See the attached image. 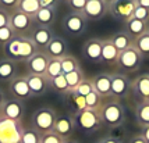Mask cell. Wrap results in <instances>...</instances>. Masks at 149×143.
<instances>
[{
  "label": "cell",
  "instance_id": "18",
  "mask_svg": "<svg viewBox=\"0 0 149 143\" xmlns=\"http://www.w3.org/2000/svg\"><path fill=\"white\" fill-rule=\"evenodd\" d=\"M43 52L50 57V59H61L65 54H68V43L63 36L54 35L53 39L49 42Z\"/></svg>",
  "mask_w": 149,
  "mask_h": 143
},
{
  "label": "cell",
  "instance_id": "7",
  "mask_svg": "<svg viewBox=\"0 0 149 143\" xmlns=\"http://www.w3.org/2000/svg\"><path fill=\"white\" fill-rule=\"evenodd\" d=\"M135 7L136 0H113L109 4V14L114 20L125 22L132 17Z\"/></svg>",
  "mask_w": 149,
  "mask_h": 143
},
{
  "label": "cell",
  "instance_id": "2",
  "mask_svg": "<svg viewBox=\"0 0 149 143\" xmlns=\"http://www.w3.org/2000/svg\"><path fill=\"white\" fill-rule=\"evenodd\" d=\"M72 121L75 128L79 131H82L85 133H93L102 128V118L99 111L95 110H82L78 113H72Z\"/></svg>",
  "mask_w": 149,
  "mask_h": 143
},
{
  "label": "cell",
  "instance_id": "13",
  "mask_svg": "<svg viewBox=\"0 0 149 143\" xmlns=\"http://www.w3.org/2000/svg\"><path fill=\"white\" fill-rule=\"evenodd\" d=\"M49 60H50V57L45 52L38 50L31 59L25 61V68H26V71H28V74H32V75H45Z\"/></svg>",
  "mask_w": 149,
  "mask_h": 143
},
{
  "label": "cell",
  "instance_id": "44",
  "mask_svg": "<svg viewBox=\"0 0 149 143\" xmlns=\"http://www.w3.org/2000/svg\"><path fill=\"white\" fill-rule=\"evenodd\" d=\"M17 4H18V0H0V8H4L7 11L15 10Z\"/></svg>",
  "mask_w": 149,
  "mask_h": 143
},
{
  "label": "cell",
  "instance_id": "25",
  "mask_svg": "<svg viewBox=\"0 0 149 143\" xmlns=\"http://www.w3.org/2000/svg\"><path fill=\"white\" fill-rule=\"evenodd\" d=\"M109 39H110V42L116 46L120 52L127 50V49L132 47V45H134V39H132V38H131L125 31H118V32H114L113 35H110V38H109Z\"/></svg>",
  "mask_w": 149,
  "mask_h": 143
},
{
  "label": "cell",
  "instance_id": "12",
  "mask_svg": "<svg viewBox=\"0 0 149 143\" xmlns=\"http://www.w3.org/2000/svg\"><path fill=\"white\" fill-rule=\"evenodd\" d=\"M53 36H54V32L52 31V28L42 25H35L32 28V31L28 33V38L35 43L38 50H45L46 46L49 45V42L53 39Z\"/></svg>",
  "mask_w": 149,
  "mask_h": 143
},
{
  "label": "cell",
  "instance_id": "54",
  "mask_svg": "<svg viewBox=\"0 0 149 143\" xmlns=\"http://www.w3.org/2000/svg\"><path fill=\"white\" fill-rule=\"evenodd\" d=\"M111 1H113V0H106V3H107V4H110Z\"/></svg>",
  "mask_w": 149,
  "mask_h": 143
},
{
  "label": "cell",
  "instance_id": "24",
  "mask_svg": "<svg viewBox=\"0 0 149 143\" xmlns=\"http://www.w3.org/2000/svg\"><path fill=\"white\" fill-rule=\"evenodd\" d=\"M17 77V63L10 59H0V81L10 82Z\"/></svg>",
  "mask_w": 149,
  "mask_h": 143
},
{
  "label": "cell",
  "instance_id": "51",
  "mask_svg": "<svg viewBox=\"0 0 149 143\" xmlns=\"http://www.w3.org/2000/svg\"><path fill=\"white\" fill-rule=\"evenodd\" d=\"M4 100H6V96H4V92L0 89V108H1V106L4 103Z\"/></svg>",
  "mask_w": 149,
  "mask_h": 143
},
{
  "label": "cell",
  "instance_id": "56",
  "mask_svg": "<svg viewBox=\"0 0 149 143\" xmlns=\"http://www.w3.org/2000/svg\"><path fill=\"white\" fill-rule=\"evenodd\" d=\"M148 31H149V29H148Z\"/></svg>",
  "mask_w": 149,
  "mask_h": 143
},
{
  "label": "cell",
  "instance_id": "15",
  "mask_svg": "<svg viewBox=\"0 0 149 143\" xmlns=\"http://www.w3.org/2000/svg\"><path fill=\"white\" fill-rule=\"evenodd\" d=\"M74 131H75V125H74L71 115L57 114L56 121H54V126H53V132L57 133L58 136H61L63 139H68Z\"/></svg>",
  "mask_w": 149,
  "mask_h": 143
},
{
  "label": "cell",
  "instance_id": "34",
  "mask_svg": "<svg viewBox=\"0 0 149 143\" xmlns=\"http://www.w3.org/2000/svg\"><path fill=\"white\" fill-rule=\"evenodd\" d=\"M42 135L32 126H22L21 132V143H40Z\"/></svg>",
  "mask_w": 149,
  "mask_h": 143
},
{
  "label": "cell",
  "instance_id": "23",
  "mask_svg": "<svg viewBox=\"0 0 149 143\" xmlns=\"http://www.w3.org/2000/svg\"><path fill=\"white\" fill-rule=\"evenodd\" d=\"M124 31L130 35L132 39H136L138 36H141L143 33L146 32L149 29V25L148 22H143V21H139L134 18V17H131L128 21H125L124 22Z\"/></svg>",
  "mask_w": 149,
  "mask_h": 143
},
{
  "label": "cell",
  "instance_id": "1",
  "mask_svg": "<svg viewBox=\"0 0 149 143\" xmlns=\"http://www.w3.org/2000/svg\"><path fill=\"white\" fill-rule=\"evenodd\" d=\"M100 118L103 125H107L109 128H114V126H121L125 122V108H124L121 100L109 97L106 103L102 104L100 110H99Z\"/></svg>",
  "mask_w": 149,
  "mask_h": 143
},
{
  "label": "cell",
  "instance_id": "35",
  "mask_svg": "<svg viewBox=\"0 0 149 143\" xmlns=\"http://www.w3.org/2000/svg\"><path fill=\"white\" fill-rule=\"evenodd\" d=\"M49 88H52L54 92L61 93V95H67V93L70 92L64 74H61V75H58V77H56V78L50 79V81H49Z\"/></svg>",
  "mask_w": 149,
  "mask_h": 143
},
{
  "label": "cell",
  "instance_id": "30",
  "mask_svg": "<svg viewBox=\"0 0 149 143\" xmlns=\"http://www.w3.org/2000/svg\"><path fill=\"white\" fill-rule=\"evenodd\" d=\"M65 99L70 104V107L72 108V113H78V111L86 110V104H85V97L79 96L75 92H68L65 95Z\"/></svg>",
  "mask_w": 149,
  "mask_h": 143
},
{
  "label": "cell",
  "instance_id": "21",
  "mask_svg": "<svg viewBox=\"0 0 149 143\" xmlns=\"http://www.w3.org/2000/svg\"><path fill=\"white\" fill-rule=\"evenodd\" d=\"M118 56H120V50L111 43L109 38L102 40V56H100V63L109 65V67L117 65Z\"/></svg>",
  "mask_w": 149,
  "mask_h": 143
},
{
  "label": "cell",
  "instance_id": "43",
  "mask_svg": "<svg viewBox=\"0 0 149 143\" xmlns=\"http://www.w3.org/2000/svg\"><path fill=\"white\" fill-rule=\"evenodd\" d=\"M109 135H110L111 137H114V139L123 140L124 136H125V128H124V125H121V126H114V128H110Z\"/></svg>",
  "mask_w": 149,
  "mask_h": 143
},
{
  "label": "cell",
  "instance_id": "49",
  "mask_svg": "<svg viewBox=\"0 0 149 143\" xmlns=\"http://www.w3.org/2000/svg\"><path fill=\"white\" fill-rule=\"evenodd\" d=\"M141 135H142L143 139L146 140V143H149V125H148V126H143V128H141Z\"/></svg>",
  "mask_w": 149,
  "mask_h": 143
},
{
  "label": "cell",
  "instance_id": "47",
  "mask_svg": "<svg viewBox=\"0 0 149 143\" xmlns=\"http://www.w3.org/2000/svg\"><path fill=\"white\" fill-rule=\"evenodd\" d=\"M127 143H146V140L143 139V136L141 133H136V135H132Z\"/></svg>",
  "mask_w": 149,
  "mask_h": 143
},
{
  "label": "cell",
  "instance_id": "11",
  "mask_svg": "<svg viewBox=\"0 0 149 143\" xmlns=\"http://www.w3.org/2000/svg\"><path fill=\"white\" fill-rule=\"evenodd\" d=\"M24 113H25V106L22 100L18 99H6L4 103L0 108V117L8 118L11 121H18L21 122V120L24 117Z\"/></svg>",
  "mask_w": 149,
  "mask_h": 143
},
{
  "label": "cell",
  "instance_id": "48",
  "mask_svg": "<svg viewBox=\"0 0 149 143\" xmlns=\"http://www.w3.org/2000/svg\"><path fill=\"white\" fill-rule=\"evenodd\" d=\"M102 140H103V143H124L123 140L114 139V137H111L110 135H106L104 137H102Z\"/></svg>",
  "mask_w": 149,
  "mask_h": 143
},
{
  "label": "cell",
  "instance_id": "36",
  "mask_svg": "<svg viewBox=\"0 0 149 143\" xmlns=\"http://www.w3.org/2000/svg\"><path fill=\"white\" fill-rule=\"evenodd\" d=\"M63 71H61V63H60V59H50L49 63H47V68H46L45 77L47 81L56 78L58 75H61Z\"/></svg>",
  "mask_w": 149,
  "mask_h": 143
},
{
  "label": "cell",
  "instance_id": "4",
  "mask_svg": "<svg viewBox=\"0 0 149 143\" xmlns=\"http://www.w3.org/2000/svg\"><path fill=\"white\" fill-rule=\"evenodd\" d=\"M86 25L88 21L85 20V17L82 13H74L70 11L68 14H65L61 20V28L68 36L72 38H78L86 31Z\"/></svg>",
  "mask_w": 149,
  "mask_h": 143
},
{
  "label": "cell",
  "instance_id": "33",
  "mask_svg": "<svg viewBox=\"0 0 149 143\" xmlns=\"http://www.w3.org/2000/svg\"><path fill=\"white\" fill-rule=\"evenodd\" d=\"M60 63H61V71L63 74H68V72H72L81 68L79 67V61L77 60V57H74L72 54H65L64 57L60 59Z\"/></svg>",
  "mask_w": 149,
  "mask_h": 143
},
{
  "label": "cell",
  "instance_id": "46",
  "mask_svg": "<svg viewBox=\"0 0 149 143\" xmlns=\"http://www.w3.org/2000/svg\"><path fill=\"white\" fill-rule=\"evenodd\" d=\"M40 1V6L42 7H52V8H56L60 0H39Z\"/></svg>",
  "mask_w": 149,
  "mask_h": 143
},
{
  "label": "cell",
  "instance_id": "52",
  "mask_svg": "<svg viewBox=\"0 0 149 143\" xmlns=\"http://www.w3.org/2000/svg\"><path fill=\"white\" fill-rule=\"evenodd\" d=\"M63 143H79L78 140H75V139H71V137H68V139H64V142Z\"/></svg>",
  "mask_w": 149,
  "mask_h": 143
},
{
  "label": "cell",
  "instance_id": "37",
  "mask_svg": "<svg viewBox=\"0 0 149 143\" xmlns=\"http://www.w3.org/2000/svg\"><path fill=\"white\" fill-rule=\"evenodd\" d=\"M85 104H86V108L88 110L99 111L100 107H102V104H103V97L99 96L96 92L93 90L88 96H85Z\"/></svg>",
  "mask_w": 149,
  "mask_h": 143
},
{
  "label": "cell",
  "instance_id": "27",
  "mask_svg": "<svg viewBox=\"0 0 149 143\" xmlns=\"http://www.w3.org/2000/svg\"><path fill=\"white\" fill-rule=\"evenodd\" d=\"M19 42H21V36H19V35H15L8 43H6V45L3 46V53H4V57H6V59L13 60L15 63L18 61Z\"/></svg>",
  "mask_w": 149,
  "mask_h": 143
},
{
  "label": "cell",
  "instance_id": "5",
  "mask_svg": "<svg viewBox=\"0 0 149 143\" xmlns=\"http://www.w3.org/2000/svg\"><path fill=\"white\" fill-rule=\"evenodd\" d=\"M21 122L0 117V143H21Z\"/></svg>",
  "mask_w": 149,
  "mask_h": 143
},
{
  "label": "cell",
  "instance_id": "41",
  "mask_svg": "<svg viewBox=\"0 0 149 143\" xmlns=\"http://www.w3.org/2000/svg\"><path fill=\"white\" fill-rule=\"evenodd\" d=\"M64 139L61 136H58L57 133L54 132H47V133H43L42 135V139H40V143H63Z\"/></svg>",
  "mask_w": 149,
  "mask_h": 143
},
{
  "label": "cell",
  "instance_id": "39",
  "mask_svg": "<svg viewBox=\"0 0 149 143\" xmlns=\"http://www.w3.org/2000/svg\"><path fill=\"white\" fill-rule=\"evenodd\" d=\"M14 36H15V33L8 25L4 26V28H0V45L4 46L6 43H8L10 40L13 39Z\"/></svg>",
  "mask_w": 149,
  "mask_h": 143
},
{
  "label": "cell",
  "instance_id": "8",
  "mask_svg": "<svg viewBox=\"0 0 149 143\" xmlns=\"http://www.w3.org/2000/svg\"><path fill=\"white\" fill-rule=\"evenodd\" d=\"M111 97L117 99V100H124V99H128L130 95L132 93L131 90V81L130 78L121 74V72H116V74H111Z\"/></svg>",
  "mask_w": 149,
  "mask_h": 143
},
{
  "label": "cell",
  "instance_id": "50",
  "mask_svg": "<svg viewBox=\"0 0 149 143\" xmlns=\"http://www.w3.org/2000/svg\"><path fill=\"white\" fill-rule=\"evenodd\" d=\"M136 4L141 7H145L149 10V0H136Z\"/></svg>",
  "mask_w": 149,
  "mask_h": 143
},
{
  "label": "cell",
  "instance_id": "10",
  "mask_svg": "<svg viewBox=\"0 0 149 143\" xmlns=\"http://www.w3.org/2000/svg\"><path fill=\"white\" fill-rule=\"evenodd\" d=\"M143 57L134 49V46L127 49V50H123L120 52V56H118V61H117V67L121 68L124 71H136L141 64H142Z\"/></svg>",
  "mask_w": 149,
  "mask_h": 143
},
{
  "label": "cell",
  "instance_id": "20",
  "mask_svg": "<svg viewBox=\"0 0 149 143\" xmlns=\"http://www.w3.org/2000/svg\"><path fill=\"white\" fill-rule=\"evenodd\" d=\"M25 79L28 82L29 90L33 96H43L46 92L49 90V81L46 79L45 75H32V74H26Z\"/></svg>",
  "mask_w": 149,
  "mask_h": 143
},
{
  "label": "cell",
  "instance_id": "53",
  "mask_svg": "<svg viewBox=\"0 0 149 143\" xmlns=\"http://www.w3.org/2000/svg\"><path fill=\"white\" fill-rule=\"evenodd\" d=\"M95 143H103V140H102V139H99V140H96Z\"/></svg>",
  "mask_w": 149,
  "mask_h": 143
},
{
  "label": "cell",
  "instance_id": "40",
  "mask_svg": "<svg viewBox=\"0 0 149 143\" xmlns=\"http://www.w3.org/2000/svg\"><path fill=\"white\" fill-rule=\"evenodd\" d=\"M132 17L139 21H143V22H149V10L136 4V7L134 8V13H132Z\"/></svg>",
  "mask_w": 149,
  "mask_h": 143
},
{
  "label": "cell",
  "instance_id": "28",
  "mask_svg": "<svg viewBox=\"0 0 149 143\" xmlns=\"http://www.w3.org/2000/svg\"><path fill=\"white\" fill-rule=\"evenodd\" d=\"M135 121L141 128L149 125V102H138L136 103Z\"/></svg>",
  "mask_w": 149,
  "mask_h": 143
},
{
  "label": "cell",
  "instance_id": "14",
  "mask_svg": "<svg viewBox=\"0 0 149 143\" xmlns=\"http://www.w3.org/2000/svg\"><path fill=\"white\" fill-rule=\"evenodd\" d=\"M8 90L14 99H18L22 102L32 97V93L29 90L25 77H15L14 79H11L8 84Z\"/></svg>",
  "mask_w": 149,
  "mask_h": 143
},
{
  "label": "cell",
  "instance_id": "31",
  "mask_svg": "<svg viewBox=\"0 0 149 143\" xmlns=\"http://www.w3.org/2000/svg\"><path fill=\"white\" fill-rule=\"evenodd\" d=\"M64 77H65V81H67V85H68V89H70V92L75 90L78 86L81 85V82L85 79L84 71H82L81 68H78V70H75V71H72V72L65 74Z\"/></svg>",
  "mask_w": 149,
  "mask_h": 143
},
{
  "label": "cell",
  "instance_id": "9",
  "mask_svg": "<svg viewBox=\"0 0 149 143\" xmlns=\"http://www.w3.org/2000/svg\"><path fill=\"white\" fill-rule=\"evenodd\" d=\"M109 14V4L106 0H86L82 15L86 21H100Z\"/></svg>",
  "mask_w": 149,
  "mask_h": 143
},
{
  "label": "cell",
  "instance_id": "55",
  "mask_svg": "<svg viewBox=\"0 0 149 143\" xmlns=\"http://www.w3.org/2000/svg\"><path fill=\"white\" fill-rule=\"evenodd\" d=\"M61 1H64V3H68V1H70V0H61Z\"/></svg>",
  "mask_w": 149,
  "mask_h": 143
},
{
  "label": "cell",
  "instance_id": "26",
  "mask_svg": "<svg viewBox=\"0 0 149 143\" xmlns=\"http://www.w3.org/2000/svg\"><path fill=\"white\" fill-rule=\"evenodd\" d=\"M36 52H38V47L35 46V43H33L32 40L29 39L28 36H21L18 61H26V60H29Z\"/></svg>",
  "mask_w": 149,
  "mask_h": 143
},
{
  "label": "cell",
  "instance_id": "3",
  "mask_svg": "<svg viewBox=\"0 0 149 143\" xmlns=\"http://www.w3.org/2000/svg\"><path fill=\"white\" fill-rule=\"evenodd\" d=\"M56 117H57V113L52 107H40L33 111L31 117V126L35 131H38L40 135L52 132Z\"/></svg>",
  "mask_w": 149,
  "mask_h": 143
},
{
  "label": "cell",
  "instance_id": "16",
  "mask_svg": "<svg viewBox=\"0 0 149 143\" xmlns=\"http://www.w3.org/2000/svg\"><path fill=\"white\" fill-rule=\"evenodd\" d=\"M131 90L138 102H149V74H141L132 79Z\"/></svg>",
  "mask_w": 149,
  "mask_h": 143
},
{
  "label": "cell",
  "instance_id": "32",
  "mask_svg": "<svg viewBox=\"0 0 149 143\" xmlns=\"http://www.w3.org/2000/svg\"><path fill=\"white\" fill-rule=\"evenodd\" d=\"M132 46H134V49L142 56L143 59L149 57V31H146L143 35L134 39V45Z\"/></svg>",
  "mask_w": 149,
  "mask_h": 143
},
{
  "label": "cell",
  "instance_id": "22",
  "mask_svg": "<svg viewBox=\"0 0 149 143\" xmlns=\"http://www.w3.org/2000/svg\"><path fill=\"white\" fill-rule=\"evenodd\" d=\"M35 25L50 26L56 21V8L52 7H40L39 11L32 17Z\"/></svg>",
  "mask_w": 149,
  "mask_h": 143
},
{
  "label": "cell",
  "instance_id": "42",
  "mask_svg": "<svg viewBox=\"0 0 149 143\" xmlns=\"http://www.w3.org/2000/svg\"><path fill=\"white\" fill-rule=\"evenodd\" d=\"M67 4L74 13H82L85 4H86V0H70Z\"/></svg>",
  "mask_w": 149,
  "mask_h": 143
},
{
  "label": "cell",
  "instance_id": "19",
  "mask_svg": "<svg viewBox=\"0 0 149 143\" xmlns=\"http://www.w3.org/2000/svg\"><path fill=\"white\" fill-rule=\"evenodd\" d=\"M92 85H93V90L96 92L99 96H102L103 99L111 97V75L106 74V72H100L96 74L93 78H91Z\"/></svg>",
  "mask_w": 149,
  "mask_h": 143
},
{
  "label": "cell",
  "instance_id": "17",
  "mask_svg": "<svg viewBox=\"0 0 149 143\" xmlns=\"http://www.w3.org/2000/svg\"><path fill=\"white\" fill-rule=\"evenodd\" d=\"M82 56L86 61L91 63H100V56H102V39L99 38H92L88 39L82 45Z\"/></svg>",
  "mask_w": 149,
  "mask_h": 143
},
{
  "label": "cell",
  "instance_id": "6",
  "mask_svg": "<svg viewBox=\"0 0 149 143\" xmlns=\"http://www.w3.org/2000/svg\"><path fill=\"white\" fill-rule=\"evenodd\" d=\"M8 26L14 31L15 35L19 36H28V33L32 31V28L35 26L33 18L26 15V14L21 13L18 10H13L10 13V22Z\"/></svg>",
  "mask_w": 149,
  "mask_h": 143
},
{
  "label": "cell",
  "instance_id": "45",
  "mask_svg": "<svg viewBox=\"0 0 149 143\" xmlns=\"http://www.w3.org/2000/svg\"><path fill=\"white\" fill-rule=\"evenodd\" d=\"M10 22V11L0 8V28H4Z\"/></svg>",
  "mask_w": 149,
  "mask_h": 143
},
{
  "label": "cell",
  "instance_id": "29",
  "mask_svg": "<svg viewBox=\"0 0 149 143\" xmlns=\"http://www.w3.org/2000/svg\"><path fill=\"white\" fill-rule=\"evenodd\" d=\"M40 7L42 6H40L39 0H18V4H17L15 10H18V11L26 14L29 17H33L39 11Z\"/></svg>",
  "mask_w": 149,
  "mask_h": 143
},
{
  "label": "cell",
  "instance_id": "38",
  "mask_svg": "<svg viewBox=\"0 0 149 143\" xmlns=\"http://www.w3.org/2000/svg\"><path fill=\"white\" fill-rule=\"evenodd\" d=\"M75 93L77 95H79V96H88L91 92H93V85H92V81L88 78H85L82 82H81V85L78 86L77 89H75Z\"/></svg>",
  "mask_w": 149,
  "mask_h": 143
}]
</instances>
